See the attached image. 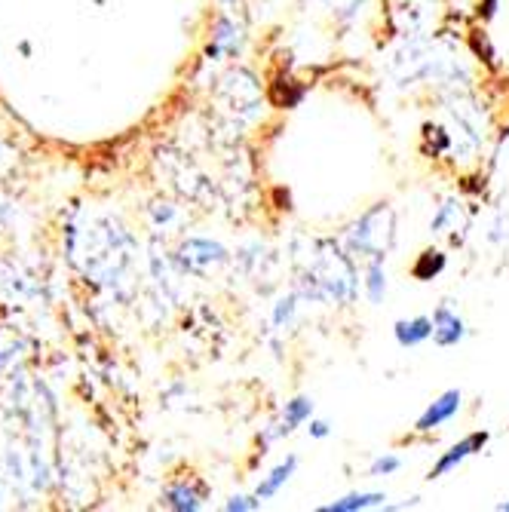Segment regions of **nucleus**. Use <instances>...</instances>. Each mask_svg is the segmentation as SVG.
I'll list each match as a JSON object with an SVG mask.
<instances>
[{"label":"nucleus","mask_w":509,"mask_h":512,"mask_svg":"<svg viewBox=\"0 0 509 512\" xmlns=\"http://www.w3.org/2000/svg\"><path fill=\"white\" fill-rule=\"evenodd\" d=\"M399 467H402V457H396V454H381V457L372 460V467H368V476L384 479V476L399 473Z\"/></svg>","instance_id":"14"},{"label":"nucleus","mask_w":509,"mask_h":512,"mask_svg":"<svg viewBox=\"0 0 509 512\" xmlns=\"http://www.w3.org/2000/svg\"><path fill=\"white\" fill-rule=\"evenodd\" d=\"M488 433L482 430V433H470V436H464L457 445H451L436 463H433V470H430V479H442V476H448L451 470H457L460 463H464L467 457H473V454H479L485 445H488Z\"/></svg>","instance_id":"3"},{"label":"nucleus","mask_w":509,"mask_h":512,"mask_svg":"<svg viewBox=\"0 0 509 512\" xmlns=\"http://www.w3.org/2000/svg\"><path fill=\"white\" fill-rule=\"evenodd\" d=\"M332 433V424L329 421H313V417H310V436L313 439H326Z\"/></svg>","instance_id":"18"},{"label":"nucleus","mask_w":509,"mask_h":512,"mask_svg":"<svg viewBox=\"0 0 509 512\" xmlns=\"http://www.w3.org/2000/svg\"><path fill=\"white\" fill-rule=\"evenodd\" d=\"M181 264L188 267L191 273H209L212 267L227 261V249L212 243V240H191L181 246Z\"/></svg>","instance_id":"4"},{"label":"nucleus","mask_w":509,"mask_h":512,"mask_svg":"<svg viewBox=\"0 0 509 512\" xmlns=\"http://www.w3.org/2000/svg\"><path fill=\"white\" fill-rule=\"evenodd\" d=\"M310 295L313 298H335L350 304L356 295V273L347 255H341V249L332 240L319 243V255L316 264L310 267Z\"/></svg>","instance_id":"1"},{"label":"nucleus","mask_w":509,"mask_h":512,"mask_svg":"<svg viewBox=\"0 0 509 512\" xmlns=\"http://www.w3.org/2000/svg\"><path fill=\"white\" fill-rule=\"evenodd\" d=\"M393 338L399 347H418L433 338V319L430 316H414V319H399L393 325Z\"/></svg>","instance_id":"7"},{"label":"nucleus","mask_w":509,"mask_h":512,"mask_svg":"<svg viewBox=\"0 0 509 512\" xmlns=\"http://www.w3.org/2000/svg\"><path fill=\"white\" fill-rule=\"evenodd\" d=\"M396 243V212L390 203H378L368 209L359 221L347 227V246L353 255L368 261H384Z\"/></svg>","instance_id":"2"},{"label":"nucleus","mask_w":509,"mask_h":512,"mask_svg":"<svg viewBox=\"0 0 509 512\" xmlns=\"http://www.w3.org/2000/svg\"><path fill=\"white\" fill-rule=\"evenodd\" d=\"M295 470H298V457H295V454H289L283 463H276V467L261 479V485L255 488V494H258L261 500H273L276 494H280V491L292 482Z\"/></svg>","instance_id":"8"},{"label":"nucleus","mask_w":509,"mask_h":512,"mask_svg":"<svg viewBox=\"0 0 509 512\" xmlns=\"http://www.w3.org/2000/svg\"><path fill=\"white\" fill-rule=\"evenodd\" d=\"M295 307H298V295H289L283 301H276V307H273V325H276V329H283V322L292 319Z\"/></svg>","instance_id":"16"},{"label":"nucleus","mask_w":509,"mask_h":512,"mask_svg":"<svg viewBox=\"0 0 509 512\" xmlns=\"http://www.w3.org/2000/svg\"><path fill=\"white\" fill-rule=\"evenodd\" d=\"M261 503H264V500H261L258 494H252V497H249V494H240V497H230V500L224 503V509H227V512H255V509H261Z\"/></svg>","instance_id":"17"},{"label":"nucleus","mask_w":509,"mask_h":512,"mask_svg":"<svg viewBox=\"0 0 509 512\" xmlns=\"http://www.w3.org/2000/svg\"><path fill=\"white\" fill-rule=\"evenodd\" d=\"M445 267H448V258H445L442 249H424L418 255V261L411 264V276L421 279V283H430V279L445 273Z\"/></svg>","instance_id":"12"},{"label":"nucleus","mask_w":509,"mask_h":512,"mask_svg":"<svg viewBox=\"0 0 509 512\" xmlns=\"http://www.w3.org/2000/svg\"><path fill=\"white\" fill-rule=\"evenodd\" d=\"M387 506V494L381 491H353L329 506H322V512H362V509H381Z\"/></svg>","instance_id":"10"},{"label":"nucleus","mask_w":509,"mask_h":512,"mask_svg":"<svg viewBox=\"0 0 509 512\" xmlns=\"http://www.w3.org/2000/svg\"><path fill=\"white\" fill-rule=\"evenodd\" d=\"M460 405H464V393H460V390H445L436 402L427 405V411L418 417V424H414V430H418V433H433V430H439L442 424H448L451 417L460 411Z\"/></svg>","instance_id":"5"},{"label":"nucleus","mask_w":509,"mask_h":512,"mask_svg":"<svg viewBox=\"0 0 509 512\" xmlns=\"http://www.w3.org/2000/svg\"><path fill=\"white\" fill-rule=\"evenodd\" d=\"M313 417V399L310 396H295L286 402L283 408V421H280V430H276V436H289L295 433L298 427H304L307 421Z\"/></svg>","instance_id":"11"},{"label":"nucleus","mask_w":509,"mask_h":512,"mask_svg":"<svg viewBox=\"0 0 509 512\" xmlns=\"http://www.w3.org/2000/svg\"><path fill=\"white\" fill-rule=\"evenodd\" d=\"M497 512H509V500H503V503H497Z\"/></svg>","instance_id":"20"},{"label":"nucleus","mask_w":509,"mask_h":512,"mask_svg":"<svg viewBox=\"0 0 509 512\" xmlns=\"http://www.w3.org/2000/svg\"><path fill=\"white\" fill-rule=\"evenodd\" d=\"M457 206H460V203L448 200V203H445V206L439 209V215H436V218L430 221V230H433V234H445V227H448V224H451V221L457 218V212H460Z\"/></svg>","instance_id":"15"},{"label":"nucleus","mask_w":509,"mask_h":512,"mask_svg":"<svg viewBox=\"0 0 509 512\" xmlns=\"http://www.w3.org/2000/svg\"><path fill=\"white\" fill-rule=\"evenodd\" d=\"M206 500V488L203 485H188V482H178L166 488V506L178 509V512H197Z\"/></svg>","instance_id":"9"},{"label":"nucleus","mask_w":509,"mask_h":512,"mask_svg":"<svg viewBox=\"0 0 509 512\" xmlns=\"http://www.w3.org/2000/svg\"><path fill=\"white\" fill-rule=\"evenodd\" d=\"M365 295L372 304H381L387 298V270L384 261H368L365 267Z\"/></svg>","instance_id":"13"},{"label":"nucleus","mask_w":509,"mask_h":512,"mask_svg":"<svg viewBox=\"0 0 509 512\" xmlns=\"http://www.w3.org/2000/svg\"><path fill=\"white\" fill-rule=\"evenodd\" d=\"M467 338V322L460 319L448 304H439L433 313V344L436 347H457Z\"/></svg>","instance_id":"6"},{"label":"nucleus","mask_w":509,"mask_h":512,"mask_svg":"<svg viewBox=\"0 0 509 512\" xmlns=\"http://www.w3.org/2000/svg\"><path fill=\"white\" fill-rule=\"evenodd\" d=\"M497 13V0H482V4H479V16L482 19H491Z\"/></svg>","instance_id":"19"}]
</instances>
